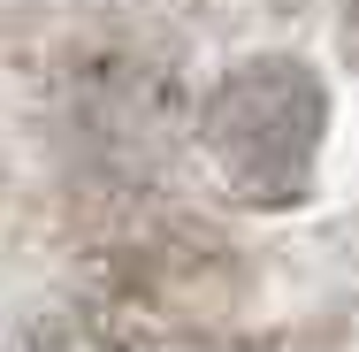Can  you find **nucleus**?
I'll use <instances>...</instances> for the list:
<instances>
[{"label":"nucleus","instance_id":"obj_1","mask_svg":"<svg viewBox=\"0 0 359 352\" xmlns=\"http://www.w3.org/2000/svg\"><path fill=\"white\" fill-rule=\"evenodd\" d=\"M321 84L298 70V62H252L215 92L207 107V145L229 169V184L245 200H298L306 192V169H313V145H321Z\"/></svg>","mask_w":359,"mask_h":352},{"label":"nucleus","instance_id":"obj_2","mask_svg":"<svg viewBox=\"0 0 359 352\" xmlns=\"http://www.w3.org/2000/svg\"><path fill=\"white\" fill-rule=\"evenodd\" d=\"M23 352H84V345H69V337H39V345H23Z\"/></svg>","mask_w":359,"mask_h":352},{"label":"nucleus","instance_id":"obj_3","mask_svg":"<svg viewBox=\"0 0 359 352\" xmlns=\"http://www.w3.org/2000/svg\"><path fill=\"white\" fill-rule=\"evenodd\" d=\"M352 62H359V0H352Z\"/></svg>","mask_w":359,"mask_h":352}]
</instances>
